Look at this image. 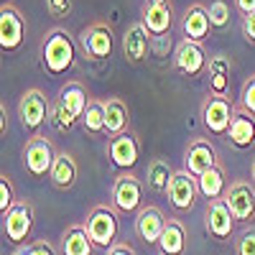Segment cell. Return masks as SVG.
Returning <instances> with one entry per match:
<instances>
[{
  "label": "cell",
  "instance_id": "cell-10",
  "mask_svg": "<svg viewBox=\"0 0 255 255\" xmlns=\"http://www.w3.org/2000/svg\"><path fill=\"white\" fill-rule=\"evenodd\" d=\"M140 204H143V184L133 174L118 176V181L113 186V207L118 212L130 215V212H140L143 209Z\"/></svg>",
  "mask_w": 255,
  "mask_h": 255
},
{
  "label": "cell",
  "instance_id": "cell-18",
  "mask_svg": "<svg viewBox=\"0 0 255 255\" xmlns=\"http://www.w3.org/2000/svg\"><path fill=\"white\" fill-rule=\"evenodd\" d=\"M181 31H184V41H191V44H204L209 38L212 23H209V13L204 5L194 3L186 8V15L181 20Z\"/></svg>",
  "mask_w": 255,
  "mask_h": 255
},
{
  "label": "cell",
  "instance_id": "cell-12",
  "mask_svg": "<svg viewBox=\"0 0 255 255\" xmlns=\"http://www.w3.org/2000/svg\"><path fill=\"white\" fill-rule=\"evenodd\" d=\"M217 163V151L215 145L204 138H194L186 148V158H184V171H189L191 176H204L207 171H212Z\"/></svg>",
  "mask_w": 255,
  "mask_h": 255
},
{
  "label": "cell",
  "instance_id": "cell-33",
  "mask_svg": "<svg viewBox=\"0 0 255 255\" xmlns=\"http://www.w3.org/2000/svg\"><path fill=\"white\" fill-rule=\"evenodd\" d=\"M240 108L250 115H255V77H250L243 84V92H240Z\"/></svg>",
  "mask_w": 255,
  "mask_h": 255
},
{
  "label": "cell",
  "instance_id": "cell-30",
  "mask_svg": "<svg viewBox=\"0 0 255 255\" xmlns=\"http://www.w3.org/2000/svg\"><path fill=\"white\" fill-rule=\"evenodd\" d=\"M207 13H209V23H212V28H215V31H225L230 26L232 8H230L227 0H212Z\"/></svg>",
  "mask_w": 255,
  "mask_h": 255
},
{
  "label": "cell",
  "instance_id": "cell-17",
  "mask_svg": "<svg viewBox=\"0 0 255 255\" xmlns=\"http://www.w3.org/2000/svg\"><path fill=\"white\" fill-rule=\"evenodd\" d=\"M166 215L156 207V204H148L138 212V217H135V232H138V238L148 245H158L161 235H163V230H166Z\"/></svg>",
  "mask_w": 255,
  "mask_h": 255
},
{
  "label": "cell",
  "instance_id": "cell-4",
  "mask_svg": "<svg viewBox=\"0 0 255 255\" xmlns=\"http://www.w3.org/2000/svg\"><path fill=\"white\" fill-rule=\"evenodd\" d=\"M84 230H87L90 240L97 245V248H113L115 245V238H118V215L113 207H95L90 215H87V222H84Z\"/></svg>",
  "mask_w": 255,
  "mask_h": 255
},
{
  "label": "cell",
  "instance_id": "cell-11",
  "mask_svg": "<svg viewBox=\"0 0 255 255\" xmlns=\"http://www.w3.org/2000/svg\"><path fill=\"white\" fill-rule=\"evenodd\" d=\"M82 51L87 54V59H110L113 54V28L108 23H92L82 31L79 36Z\"/></svg>",
  "mask_w": 255,
  "mask_h": 255
},
{
  "label": "cell",
  "instance_id": "cell-22",
  "mask_svg": "<svg viewBox=\"0 0 255 255\" xmlns=\"http://www.w3.org/2000/svg\"><path fill=\"white\" fill-rule=\"evenodd\" d=\"M230 69H232V64L225 54H217V56H212L209 59V92L212 95H217V97H227L230 92Z\"/></svg>",
  "mask_w": 255,
  "mask_h": 255
},
{
  "label": "cell",
  "instance_id": "cell-8",
  "mask_svg": "<svg viewBox=\"0 0 255 255\" xmlns=\"http://www.w3.org/2000/svg\"><path fill=\"white\" fill-rule=\"evenodd\" d=\"M26 38V18L10 3L0 8V49L15 51Z\"/></svg>",
  "mask_w": 255,
  "mask_h": 255
},
{
  "label": "cell",
  "instance_id": "cell-36",
  "mask_svg": "<svg viewBox=\"0 0 255 255\" xmlns=\"http://www.w3.org/2000/svg\"><path fill=\"white\" fill-rule=\"evenodd\" d=\"M243 36L248 44H255V13L243 18Z\"/></svg>",
  "mask_w": 255,
  "mask_h": 255
},
{
  "label": "cell",
  "instance_id": "cell-9",
  "mask_svg": "<svg viewBox=\"0 0 255 255\" xmlns=\"http://www.w3.org/2000/svg\"><path fill=\"white\" fill-rule=\"evenodd\" d=\"M225 202L238 222H248L255 217V184L253 181H232L227 186Z\"/></svg>",
  "mask_w": 255,
  "mask_h": 255
},
{
  "label": "cell",
  "instance_id": "cell-34",
  "mask_svg": "<svg viewBox=\"0 0 255 255\" xmlns=\"http://www.w3.org/2000/svg\"><path fill=\"white\" fill-rule=\"evenodd\" d=\"M46 13L56 20L72 15V0H46Z\"/></svg>",
  "mask_w": 255,
  "mask_h": 255
},
{
  "label": "cell",
  "instance_id": "cell-1",
  "mask_svg": "<svg viewBox=\"0 0 255 255\" xmlns=\"http://www.w3.org/2000/svg\"><path fill=\"white\" fill-rule=\"evenodd\" d=\"M87 92H84V87L79 82H69L67 87H64L59 92V100L56 105H51V118L49 123L56 128L59 133H69L74 123L84 118V113H87Z\"/></svg>",
  "mask_w": 255,
  "mask_h": 255
},
{
  "label": "cell",
  "instance_id": "cell-14",
  "mask_svg": "<svg viewBox=\"0 0 255 255\" xmlns=\"http://www.w3.org/2000/svg\"><path fill=\"white\" fill-rule=\"evenodd\" d=\"M33 227V209L28 202H15V207L3 217V230L5 238L15 245H26Z\"/></svg>",
  "mask_w": 255,
  "mask_h": 255
},
{
  "label": "cell",
  "instance_id": "cell-6",
  "mask_svg": "<svg viewBox=\"0 0 255 255\" xmlns=\"http://www.w3.org/2000/svg\"><path fill=\"white\" fill-rule=\"evenodd\" d=\"M232 115H235V108H232V102L227 97L209 95L202 102V123L212 135H227Z\"/></svg>",
  "mask_w": 255,
  "mask_h": 255
},
{
  "label": "cell",
  "instance_id": "cell-16",
  "mask_svg": "<svg viewBox=\"0 0 255 255\" xmlns=\"http://www.w3.org/2000/svg\"><path fill=\"white\" fill-rule=\"evenodd\" d=\"M174 64L181 74H186L189 79H194L199 74L207 72L209 61H207V54L202 49V44H191V41H181L176 46V54H174Z\"/></svg>",
  "mask_w": 255,
  "mask_h": 255
},
{
  "label": "cell",
  "instance_id": "cell-26",
  "mask_svg": "<svg viewBox=\"0 0 255 255\" xmlns=\"http://www.w3.org/2000/svg\"><path fill=\"white\" fill-rule=\"evenodd\" d=\"M197 186H199V194L207 197L209 202L225 199V194H227V181H225L222 166H215L212 171H207L204 176H199V179H197Z\"/></svg>",
  "mask_w": 255,
  "mask_h": 255
},
{
  "label": "cell",
  "instance_id": "cell-13",
  "mask_svg": "<svg viewBox=\"0 0 255 255\" xmlns=\"http://www.w3.org/2000/svg\"><path fill=\"white\" fill-rule=\"evenodd\" d=\"M204 225H207V232H209L215 240H230L232 235H235L238 220L232 217L227 202H225V199H217V202H209V204H207Z\"/></svg>",
  "mask_w": 255,
  "mask_h": 255
},
{
  "label": "cell",
  "instance_id": "cell-39",
  "mask_svg": "<svg viewBox=\"0 0 255 255\" xmlns=\"http://www.w3.org/2000/svg\"><path fill=\"white\" fill-rule=\"evenodd\" d=\"M5 128H8V113H5V102H0V133L5 135Z\"/></svg>",
  "mask_w": 255,
  "mask_h": 255
},
{
  "label": "cell",
  "instance_id": "cell-15",
  "mask_svg": "<svg viewBox=\"0 0 255 255\" xmlns=\"http://www.w3.org/2000/svg\"><path fill=\"white\" fill-rule=\"evenodd\" d=\"M168 202L176 212H189L197 202L199 186H197V176H191L189 171H176L171 184H168Z\"/></svg>",
  "mask_w": 255,
  "mask_h": 255
},
{
  "label": "cell",
  "instance_id": "cell-41",
  "mask_svg": "<svg viewBox=\"0 0 255 255\" xmlns=\"http://www.w3.org/2000/svg\"><path fill=\"white\" fill-rule=\"evenodd\" d=\"M158 255H163V253H158Z\"/></svg>",
  "mask_w": 255,
  "mask_h": 255
},
{
  "label": "cell",
  "instance_id": "cell-32",
  "mask_svg": "<svg viewBox=\"0 0 255 255\" xmlns=\"http://www.w3.org/2000/svg\"><path fill=\"white\" fill-rule=\"evenodd\" d=\"M238 255H255V227H245L235 240Z\"/></svg>",
  "mask_w": 255,
  "mask_h": 255
},
{
  "label": "cell",
  "instance_id": "cell-20",
  "mask_svg": "<svg viewBox=\"0 0 255 255\" xmlns=\"http://www.w3.org/2000/svg\"><path fill=\"white\" fill-rule=\"evenodd\" d=\"M148 51H151V33L145 31V26L140 23H133V26H128L125 36H123V54L125 59L130 61V64H140Z\"/></svg>",
  "mask_w": 255,
  "mask_h": 255
},
{
  "label": "cell",
  "instance_id": "cell-2",
  "mask_svg": "<svg viewBox=\"0 0 255 255\" xmlns=\"http://www.w3.org/2000/svg\"><path fill=\"white\" fill-rule=\"evenodd\" d=\"M74 56H77L74 41L64 28H54L46 33L44 44H41V64L51 77L67 74L74 67Z\"/></svg>",
  "mask_w": 255,
  "mask_h": 255
},
{
  "label": "cell",
  "instance_id": "cell-27",
  "mask_svg": "<svg viewBox=\"0 0 255 255\" xmlns=\"http://www.w3.org/2000/svg\"><path fill=\"white\" fill-rule=\"evenodd\" d=\"M92 248H95V243L90 240L87 230L79 227V225L72 227L67 235H64V240H61L64 255H92Z\"/></svg>",
  "mask_w": 255,
  "mask_h": 255
},
{
  "label": "cell",
  "instance_id": "cell-28",
  "mask_svg": "<svg viewBox=\"0 0 255 255\" xmlns=\"http://www.w3.org/2000/svg\"><path fill=\"white\" fill-rule=\"evenodd\" d=\"M174 174H176V171H171V166H168L163 158H153L151 166H148V179H145V184H148V189H151V191L166 194L168 184H171V179H174Z\"/></svg>",
  "mask_w": 255,
  "mask_h": 255
},
{
  "label": "cell",
  "instance_id": "cell-24",
  "mask_svg": "<svg viewBox=\"0 0 255 255\" xmlns=\"http://www.w3.org/2000/svg\"><path fill=\"white\" fill-rule=\"evenodd\" d=\"M49 181L59 189V191H67L74 186L77 181V161L69 156V153H59L56 161H54V168H51V174H49Z\"/></svg>",
  "mask_w": 255,
  "mask_h": 255
},
{
  "label": "cell",
  "instance_id": "cell-29",
  "mask_svg": "<svg viewBox=\"0 0 255 255\" xmlns=\"http://www.w3.org/2000/svg\"><path fill=\"white\" fill-rule=\"evenodd\" d=\"M82 125H84V133H92V135L108 133L105 130V102L90 100L87 113H84V118H82Z\"/></svg>",
  "mask_w": 255,
  "mask_h": 255
},
{
  "label": "cell",
  "instance_id": "cell-31",
  "mask_svg": "<svg viewBox=\"0 0 255 255\" xmlns=\"http://www.w3.org/2000/svg\"><path fill=\"white\" fill-rule=\"evenodd\" d=\"M15 207V194H13V184L8 176H0V215H8Z\"/></svg>",
  "mask_w": 255,
  "mask_h": 255
},
{
  "label": "cell",
  "instance_id": "cell-37",
  "mask_svg": "<svg viewBox=\"0 0 255 255\" xmlns=\"http://www.w3.org/2000/svg\"><path fill=\"white\" fill-rule=\"evenodd\" d=\"M232 5H235V10H238L243 18L255 13V0H232Z\"/></svg>",
  "mask_w": 255,
  "mask_h": 255
},
{
  "label": "cell",
  "instance_id": "cell-25",
  "mask_svg": "<svg viewBox=\"0 0 255 255\" xmlns=\"http://www.w3.org/2000/svg\"><path fill=\"white\" fill-rule=\"evenodd\" d=\"M128 123H130V118H128V108L125 102L113 97L105 102V130H108V135H123L128 133Z\"/></svg>",
  "mask_w": 255,
  "mask_h": 255
},
{
  "label": "cell",
  "instance_id": "cell-19",
  "mask_svg": "<svg viewBox=\"0 0 255 255\" xmlns=\"http://www.w3.org/2000/svg\"><path fill=\"white\" fill-rule=\"evenodd\" d=\"M108 153H110V161L115 168H133L138 163V156H140V148H138V140L133 133H123V135H115L110 138V145H108Z\"/></svg>",
  "mask_w": 255,
  "mask_h": 255
},
{
  "label": "cell",
  "instance_id": "cell-5",
  "mask_svg": "<svg viewBox=\"0 0 255 255\" xmlns=\"http://www.w3.org/2000/svg\"><path fill=\"white\" fill-rule=\"evenodd\" d=\"M18 118H20V125H23L31 135H38L41 125L51 118V105H49L46 95L41 90H28L18 100Z\"/></svg>",
  "mask_w": 255,
  "mask_h": 255
},
{
  "label": "cell",
  "instance_id": "cell-7",
  "mask_svg": "<svg viewBox=\"0 0 255 255\" xmlns=\"http://www.w3.org/2000/svg\"><path fill=\"white\" fill-rule=\"evenodd\" d=\"M140 23L145 26L148 33H151V38L171 33V26H174V5H171V0H145Z\"/></svg>",
  "mask_w": 255,
  "mask_h": 255
},
{
  "label": "cell",
  "instance_id": "cell-38",
  "mask_svg": "<svg viewBox=\"0 0 255 255\" xmlns=\"http://www.w3.org/2000/svg\"><path fill=\"white\" fill-rule=\"evenodd\" d=\"M108 255H135L133 253V248L130 245H125V243H115L113 248H110V253Z\"/></svg>",
  "mask_w": 255,
  "mask_h": 255
},
{
  "label": "cell",
  "instance_id": "cell-21",
  "mask_svg": "<svg viewBox=\"0 0 255 255\" xmlns=\"http://www.w3.org/2000/svg\"><path fill=\"white\" fill-rule=\"evenodd\" d=\"M230 143L245 151V148L255 145V118L250 113H245L243 108H235V115H232L230 123V133H227Z\"/></svg>",
  "mask_w": 255,
  "mask_h": 255
},
{
  "label": "cell",
  "instance_id": "cell-35",
  "mask_svg": "<svg viewBox=\"0 0 255 255\" xmlns=\"http://www.w3.org/2000/svg\"><path fill=\"white\" fill-rule=\"evenodd\" d=\"M13 255H54V248L49 243H26V245H18V250Z\"/></svg>",
  "mask_w": 255,
  "mask_h": 255
},
{
  "label": "cell",
  "instance_id": "cell-40",
  "mask_svg": "<svg viewBox=\"0 0 255 255\" xmlns=\"http://www.w3.org/2000/svg\"><path fill=\"white\" fill-rule=\"evenodd\" d=\"M250 176H253V179H250V181H253V184H255V161H253V166H250Z\"/></svg>",
  "mask_w": 255,
  "mask_h": 255
},
{
  "label": "cell",
  "instance_id": "cell-3",
  "mask_svg": "<svg viewBox=\"0 0 255 255\" xmlns=\"http://www.w3.org/2000/svg\"><path fill=\"white\" fill-rule=\"evenodd\" d=\"M56 156H59V151L51 145L49 138L31 135L26 148H23V166L33 179H46L51 174V168H54Z\"/></svg>",
  "mask_w": 255,
  "mask_h": 255
},
{
  "label": "cell",
  "instance_id": "cell-23",
  "mask_svg": "<svg viewBox=\"0 0 255 255\" xmlns=\"http://www.w3.org/2000/svg\"><path fill=\"white\" fill-rule=\"evenodd\" d=\"M158 248H161L163 255H184L186 253V227L179 220L168 217L166 230L158 240Z\"/></svg>",
  "mask_w": 255,
  "mask_h": 255
}]
</instances>
